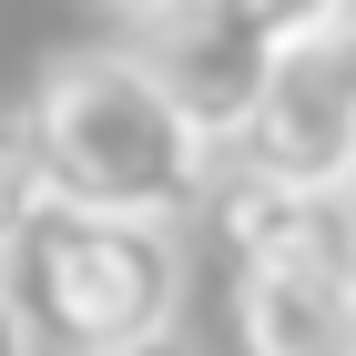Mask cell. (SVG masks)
Listing matches in <instances>:
<instances>
[{"label": "cell", "instance_id": "1", "mask_svg": "<svg viewBox=\"0 0 356 356\" xmlns=\"http://www.w3.org/2000/svg\"><path fill=\"white\" fill-rule=\"evenodd\" d=\"M31 133L61 173V204H82V214L193 224V214H214L224 173H234V153L153 82V61L133 41H92V51L41 61Z\"/></svg>", "mask_w": 356, "mask_h": 356}, {"label": "cell", "instance_id": "2", "mask_svg": "<svg viewBox=\"0 0 356 356\" xmlns=\"http://www.w3.org/2000/svg\"><path fill=\"white\" fill-rule=\"evenodd\" d=\"M10 285H21V316L51 356H133L153 336H173V316H184V234L61 204L10 254Z\"/></svg>", "mask_w": 356, "mask_h": 356}, {"label": "cell", "instance_id": "3", "mask_svg": "<svg viewBox=\"0 0 356 356\" xmlns=\"http://www.w3.org/2000/svg\"><path fill=\"white\" fill-rule=\"evenodd\" d=\"M234 163L285 173V184H356V41L346 31L275 51V82L234 143Z\"/></svg>", "mask_w": 356, "mask_h": 356}, {"label": "cell", "instance_id": "4", "mask_svg": "<svg viewBox=\"0 0 356 356\" xmlns=\"http://www.w3.org/2000/svg\"><path fill=\"white\" fill-rule=\"evenodd\" d=\"M133 51L153 61V82L234 153L245 122H254V102H265V82H275V51H285V41L254 31L234 0H153L143 31H133Z\"/></svg>", "mask_w": 356, "mask_h": 356}, {"label": "cell", "instance_id": "5", "mask_svg": "<svg viewBox=\"0 0 356 356\" xmlns=\"http://www.w3.org/2000/svg\"><path fill=\"white\" fill-rule=\"evenodd\" d=\"M214 224L234 245V275H326L356 285V184H285V173H224Z\"/></svg>", "mask_w": 356, "mask_h": 356}, {"label": "cell", "instance_id": "6", "mask_svg": "<svg viewBox=\"0 0 356 356\" xmlns=\"http://www.w3.org/2000/svg\"><path fill=\"white\" fill-rule=\"evenodd\" d=\"M234 356H356V285L234 275Z\"/></svg>", "mask_w": 356, "mask_h": 356}, {"label": "cell", "instance_id": "7", "mask_svg": "<svg viewBox=\"0 0 356 356\" xmlns=\"http://www.w3.org/2000/svg\"><path fill=\"white\" fill-rule=\"evenodd\" d=\"M51 214H61L51 153H41V133H31V112H0V265H10Z\"/></svg>", "mask_w": 356, "mask_h": 356}, {"label": "cell", "instance_id": "8", "mask_svg": "<svg viewBox=\"0 0 356 356\" xmlns=\"http://www.w3.org/2000/svg\"><path fill=\"white\" fill-rule=\"evenodd\" d=\"M254 31H275V41H316V31H346V0H234Z\"/></svg>", "mask_w": 356, "mask_h": 356}, {"label": "cell", "instance_id": "9", "mask_svg": "<svg viewBox=\"0 0 356 356\" xmlns=\"http://www.w3.org/2000/svg\"><path fill=\"white\" fill-rule=\"evenodd\" d=\"M0 356H41V336H31V316H21V285H10V265H0Z\"/></svg>", "mask_w": 356, "mask_h": 356}, {"label": "cell", "instance_id": "10", "mask_svg": "<svg viewBox=\"0 0 356 356\" xmlns=\"http://www.w3.org/2000/svg\"><path fill=\"white\" fill-rule=\"evenodd\" d=\"M133 356H193V346H184V336H153V346H133Z\"/></svg>", "mask_w": 356, "mask_h": 356}, {"label": "cell", "instance_id": "11", "mask_svg": "<svg viewBox=\"0 0 356 356\" xmlns=\"http://www.w3.org/2000/svg\"><path fill=\"white\" fill-rule=\"evenodd\" d=\"M112 10H133V21H143V10H153V0H112Z\"/></svg>", "mask_w": 356, "mask_h": 356}, {"label": "cell", "instance_id": "12", "mask_svg": "<svg viewBox=\"0 0 356 356\" xmlns=\"http://www.w3.org/2000/svg\"><path fill=\"white\" fill-rule=\"evenodd\" d=\"M346 41H356V0H346Z\"/></svg>", "mask_w": 356, "mask_h": 356}]
</instances>
